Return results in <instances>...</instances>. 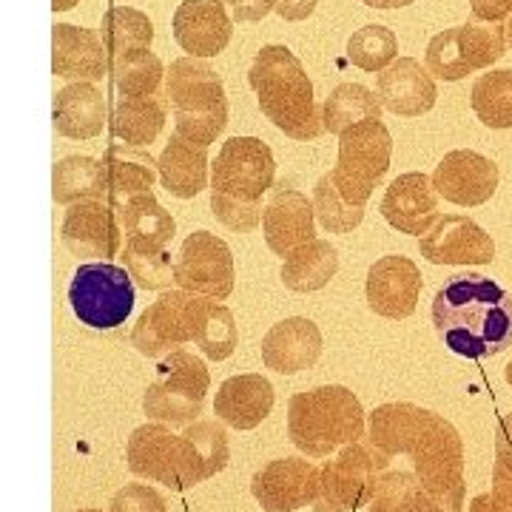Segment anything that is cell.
<instances>
[{"instance_id":"cell-1","label":"cell","mask_w":512,"mask_h":512,"mask_svg":"<svg viewBox=\"0 0 512 512\" xmlns=\"http://www.w3.org/2000/svg\"><path fill=\"white\" fill-rule=\"evenodd\" d=\"M433 325L464 359L498 356L512 345V293L487 276H450L433 299Z\"/></svg>"},{"instance_id":"cell-2","label":"cell","mask_w":512,"mask_h":512,"mask_svg":"<svg viewBox=\"0 0 512 512\" xmlns=\"http://www.w3.org/2000/svg\"><path fill=\"white\" fill-rule=\"evenodd\" d=\"M276 177L274 151L259 137L225 140L211 165V214L237 234H251L262 222V197Z\"/></svg>"},{"instance_id":"cell-3","label":"cell","mask_w":512,"mask_h":512,"mask_svg":"<svg viewBox=\"0 0 512 512\" xmlns=\"http://www.w3.org/2000/svg\"><path fill=\"white\" fill-rule=\"evenodd\" d=\"M248 83L262 114L288 137L305 143L325 131L313 100L311 77L288 46H262L248 72Z\"/></svg>"},{"instance_id":"cell-4","label":"cell","mask_w":512,"mask_h":512,"mask_svg":"<svg viewBox=\"0 0 512 512\" xmlns=\"http://www.w3.org/2000/svg\"><path fill=\"white\" fill-rule=\"evenodd\" d=\"M288 436L305 456L325 458L365 436V410L342 384L296 393L288 404Z\"/></svg>"},{"instance_id":"cell-5","label":"cell","mask_w":512,"mask_h":512,"mask_svg":"<svg viewBox=\"0 0 512 512\" xmlns=\"http://www.w3.org/2000/svg\"><path fill=\"white\" fill-rule=\"evenodd\" d=\"M165 100L174 111V134L194 146L217 143L228 126V100L222 77L200 57H180L165 72Z\"/></svg>"},{"instance_id":"cell-6","label":"cell","mask_w":512,"mask_h":512,"mask_svg":"<svg viewBox=\"0 0 512 512\" xmlns=\"http://www.w3.org/2000/svg\"><path fill=\"white\" fill-rule=\"evenodd\" d=\"M410 458L421 512H464V444L456 427L433 413Z\"/></svg>"},{"instance_id":"cell-7","label":"cell","mask_w":512,"mask_h":512,"mask_svg":"<svg viewBox=\"0 0 512 512\" xmlns=\"http://www.w3.org/2000/svg\"><path fill=\"white\" fill-rule=\"evenodd\" d=\"M393 157V137L382 120H362L339 134V163L330 171L339 194L353 205L370 200Z\"/></svg>"},{"instance_id":"cell-8","label":"cell","mask_w":512,"mask_h":512,"mask_svg":"<svg viewBox=\"0 0 512 512\" xmlns=\"http://www.w3.org/2000/svg\"><path fill=\"white\" fill-rule=\"evenodd\" d=\"M137 293L126 268L111 262H86L69 282V305L80 325L92 330H114L126 325Z\"/></svg>"},{"instance_id":"cell-9","label":"cell","mask_w":512,"mask_h":512,"mask_svg":"<svg viewBox=\"0 0 512 512\" xmlns=\"http://www.w3.org/2000/svg\"><path fill=\"white\" fill-rule=\"evenodd\" d=\"M211 376L188 350H174L160 359L157 365V379L148 384L143 396V410L146 416L163 424H194L202 413V402L208 396Z\"/></svg>"},{"instance_id":"cell-10","label":"cell","mask_w":512,"mask_h":512,"mask_svg":"<svg viewBox=\"0 0 512 512\" xmlns=\"http://www.w3.org/2000/svg\"><path fill=\"white\" fill-rule=\"evenodd\" d=\"M208 296L188 291H165L154 305L140 313L131 330V345L146 359H163L188 342H197Z\"/></svg>"},{"instance_id":"cell-11","label":"cell","mask_w":512,"mask_h":512,"mask_svg":"<svg viewBox=\"0 0 512 512\" xmlns=\"http://www.w3.org/2000/svg\"><path fill=\"white\" fill-rule=\"evenodd\" d=\"M387 464L390 458H384L370 444L356 441L342 447V453L319 470V490L313 498V510L350 512L370 504Z\"/></svg>"},{"instance_id":"cell-12","label":"cell","mask_w":512,"mask_h":512,"mask_svg":"<svg viewBox=\"0 0 512 512\" xmlns=\"http://www.w3.org/2000/svg\"><path fill=\"white\" fill-rule=\"evenodd\" d=\"M126 461L134 476L165 484L177 493L202 484L191 441L185 436H174L163 424L137 427L128 439Z\"/></svg>"},{"instance_id":"cell-13","label":"cell","mask_w":512,"mask_h":512,"mask_svg":"<svg viewBox=\"0 0 512 512\" xmlns=\"http://www.w3.org/2000/svg\"><path fill=\"white\" fill-rule=\"evenodd\" d=\"M507 55V26L464 23L444 29L427 46V69L439 80L456 83L478 69H490Z\"/></svg>"},{"instance_id":"cell-14","label":"cell","mask_w":512,"mask_h":512,"mask_svg":"<svg viewBox=\"0 0 512 512\" xmlns=\"http://www.w3.org/2000/svg\"><path fill=\"white\" fill-rule=\"evenodd\" d=\"M234 256L231 248L211 231H194L183 242L174 262V282L180 291L200 293L208 299H228L234 291Z\"/></svg>"},{"instance_id":"cell-15","label":"cell","mask_w":512,"mask_h":512,"mask_svg":"<svg viewBox=\"0 0 512 512\" xmlns=\"http://www.w3.org/2000/svg\"><path fill=\"white\" fill-rule=\"evenodd\" d=\"M419 251L433 265H490L495 259V242L470 217L444 214L419 237Z\"/></svg>"},{"instance_id":"cell-16","label":"cell","mask_w":512,"mask_h":512,"mask_svg":"<svg viewBox=\"0 0 512 512\" xmlns=\"http://www.w3.org/2000/svg\"><path fill=\"white\" fill-rule=\"evenodd\" d=\"M436 194L461 208L484 205L498 188V165L470 148H456L444 154V160L433 171Z\"/></svg>"},{"instance_id":"cell-17","label":"cell","mask_w":512,"mask_h":512,"mask_svg":"<svg viewBox=\"0 0 512 512\" xmlns=\"http://www.w3.org/2000/svg\"><path fill=\"white\" fill-rule=\"evenodd\" d=\"M421 271L410 256H382L370 265L365 296L370 311L384 319H407L419 305Z\"/></svg>"},{"instance_id":"cell-18","label":"cell","mask_w":512,"mask_h":512,"mask_svg":"<svg viewBox=\"0 0 512 512\" xmlns=\"http://www.w3.org/2000/svg\"><path fill=\"white\" fill-rule=\"evenodd\" d=\"M319 490V467L308 458H279L262 467L251 481V493L265 512H293L313 504Z\"/></svg>"},{"instance_id":"cell-19","label":"cell","mask_w":512,"mask_h":512,"mask_svg":"<svg viewBox=\"0 0 512 512\" xmlns=\"http://www.w3.org/2000/svg\"><path fill=\"white\" fill-rule=\"evenodd\" d=\"M63 245L83 259H111L120 251V225L114 208L103 200H83L69 205L63 228Z\"/></svg>"},{"instance_id":"cell-20","label":"cell","mask_w":512,"mask_h":512,"mask_svg":"<svg viewBox=\"0 0 512 512\" xmlns=\"http://www.w3.org/2000/svg\"><path fill=\"white\" fill-rule=\"evenodd\" d=\"M313 217H316L313 200H308L302 191H296L291 185H274L268 205L262 208V234H265L268 248L285 259L299 245L316 239L313 237Z\"/></svg>"},{"instance_id":"cell-21","label":"cell","mask_w":512,"mask_h":512,"mask_svg":"<svg viewBox=\"0 0 512 512\" xmlns=\"http://www.w3.org/2000/svg\"><path fill=\"white\" fill-rule=\"evenodd\" d=\"M382 217L402 234L424 237L439 222V194L433 180L421 171L396 177L384 191Z\"/></svg>"},{"instance_id":"cell-22","label":"cell","mask_w":512,"mask_h":512,"mask_svg":"<svg viewBox=\"0 0 512 512\" xmlns=\"http://www.w3.org/2000/svg\"><path fill=\"white\" fill-rule=\"evenodd\" d=\"M171 29L188 57H217L225 52L234 35V23L228 18L222 0H183L174 12Z\"/></svg>"},{"instance_id":"cell-23","label":"cell","mask_w":512,"mask_h":512,"mask_svg":"<svg viewBox=\"0 0 512 512\" xmlns=\"http://www.w3.org/2000/svg\"><path fill=\"white\" fill-rule=\"evenodd\" d=\"M376 97L382 109L399 117H421L436 106V80L416 57H396L376 80Z\"/></svg>"},{"instance_id":"cell-24","label":"cell","mask_w":512,"mask_h":512,"mask_svg":"<svg viewBox=\"0 0 512 512\" xmlns=\"http://www.w3.org/2000/svg\"><path fill=\"white\" fill-rule=\"evenodd\" d=\"M52 72L72 83H97L109 72V52L92 29L72 23L52 26Z\"/></svg>"},{"instance_id":"cell-25","label":"cell","mask_w":512,"mask_h":512,"mask_svg":"<svg viewBox=\"0 0 512 512\" xmlns=\"http://www.w3.org/2000/svg\"><path fill=\"white\" fill-rule=\"evenodd\" d=\"M322 356V330L305 316H291L276 322L262 339V362L268 370L293 376L308 370Z\"/></svg>"},{"instance_id":"cell-26","label":"cell","mask_w":512,"mask_h":512,"mask_svg":"<svg viewBox=\"0 0 512 512\" xmlns=\"http://www.w3.org/2000/svg\"><path fill=\"white\" fill-rule=\"evenodd\" d=\"M274 410V387L262 373H242L220 384L214 413L234 430H254Z\"/></svg>"},{"instance_id":"cell-27","label":"cell","mask_w":512,"mask_h":512,"mask_svg":"<svg viewBox=\"0 0 512 512\" xmlns=\"http://www.w3.org/2000/svg\"><path fill=\"white\" fill-rule=\"evenodd\" d=\"M430 416L433 410H424L419 404H382L370 413L367 444L376 447L384 458L410 456Z\"/></svg>"},{"instance_id":"cell-28","label":"cell","mask_w":512,"mask_h":512,"mask_svg":"<svg viewBox=\"0 0 512 512\" xmlns=\"http://www.w3.org/2000/svg\"><path fill=\"white\" fill-rule=\"evenodd\" d=\"M106 123V100L94 83H69L55 94L57 134L69 140H92Z\"/></svg>"},{"instance_id":"cell-29","label":"cell","mask_w":512,"mask_h":512,"mask_svg":"<svg viewBox=\"0 0 512 512\" xmlns=\"http://www.w3.org/2000/svg\"><path fill=\"white\" fill-rule=\"evenodd\" d=\"M103 177H106V197L111 208H117L120 202L131 200L137 194H148L157 174V163L151 160V154L143 148L131 146H111L103 154Z\"/></svg>"},{"instance_id":"cell-30","label":"cell","mask_w":512,"mask_h":512,"mask_svg":"<svg viewBox=\"0 0 512 512\" xmlns=\"http://www.w3.org/2000/svg\"><path fill=\"white\" fill-rule=\"evenodd\" d=\"M157 174L168 194L180 200H194L208 185V148L194 146L174 134L157 160Z\"/></svg>"},{"instance_id":"cell-31","label":"cell","mask_w":512,"mask_h":512,"mask_svg":"<svg viewBox=\"0 0 512 512\" xmlns=\"http://www.w3.org/2000/svg\"><path fill=\"white\" fill-rule=\"evenodd\" d=\"M165 126V103L160 97H120L111 106V137L123 146L146 148Z\"/></svg>"},{"instance_id":"cell-32","label":"cell","mask_w":512,"mask_h":512,"mask_svg":"<svg viewBox=\"0 0 512 512\" xmlns=\"http://www.w3.org/2000/svg\"><path fill=\"white\" fill-rule=\"evenodd\" d=\"M117 220L126 231L128 245H151V248H165L174 234H177V222L165 211L160 202L154 200V194H137L131 200L120 202L114 208Z\"/></svg>"},{"instance_id":"cell-33","label":"cell","mask_w":512,"mask_h":512,"mask_svg":"<svg viewBox=\"0 0 512 512\" xmlns=\"http://www.w3.org/2000/svg\"><path fill=\"white\" fill-rule=\"evenodd\" d=\"M339 271V251L325 239H311L285 256L282 282L288 291L313 293L322 291Z\"/></svg>"},{"instance_id":"cell-34","label":"cell","mask_w":512,"mask_h":512,"mask_svg":"<svg viewBox=\"0 0 512 512\" xmlns=\"http://www.w3.org/2000/svg\"><path fill=\"white\" fill-rule=\"evenodd\" d=\"M109 77L120 97H157L165 80L163 60L151 49L109 57Z\"/></svg>"},{"instance_id":"cell-35","label":"cell","mask_w":512,"mask_h":512,"mask_svg":"<svg viewBox=\"0 0 512 512\" xmlns=\"http://www.w3.org/2000/svg\"><path fill=\"white\" fill-rule=\"evenodd\" d=\"M362 120H382V103L376 92L362 83H342L322 103V128L330 134H342L345 128Z\"/></svg>"},{"instance_id":"cell-36","label":"cell","mask_w":512,"mask_h":512,"mask_svg":"<svg viewBox=\"0 0 512 512\" xmlns=\"http://www.w3.org/2000/svg\"><path fill=\"white\" fill-rule=\"evenodd\" d=\"M106 194L103 165L92 157H66L52 171V197L60 205H74L83 200H100Z\"/></svg>"},{"instance_id":"cell-37","label":"cell","mask_w":512,"mask_h":512,"mask_svg":"<svg viewBox=\"0 0 512 512\" xmlns=\"http://www.w3.org/2000/svg\"><path fill=\"white\" fill-rule=\"evenodd\" d=\"M100 40H103L109 57L137 52V49H151L154 23L140 9L111 6L109 12L103 15V23H100Z\"/></svg>"},{"instance_id":"cell-38","label":"cell","mask_w":512,"mask_h":512,"mask_svg":"<svg viewBox=\"0 0 512 512\" xmlns=\"http://www.w3.org/2000/svg\"><path fill=\"white\" fill-rule=\"evenodd\" d=\"M470 103L476 117L490 128H512V69L481 74Z\"/></svg>"},{"instance_id":"cell-39","label":"cell","mask_w":512,"mask_h":512,"mask_svg":"<svg viewBox=\"0 0 512 512\" xmlns=\"http://www.w3.org/2000/svg\"><path fill=\"white\" fill-rule=\"evenodd\" d=\"M399 55V37L393 29L370 23L356 29L348 40V60L362 72H384Z\"/></svg>"},{"instance_id":"cell-40","label":"cell","mask_w":512,"mask_h":512,"mask_svg":"<svg viewBox=\"0 0 512 512\" xmlns=\"http://www.w3.org/2000/svg\"><path fill=\"white\" fill-rule=\"evenodd\" d=\"M313 214L328 234H350L359 222L365 220V208L353 205L339 194L330 171L322 174L319 183L313 185Z\"/></svg>"},{"instance_id":"cell-41","label":"cell","mask_w":512,"mask_h":512,"mask_svg":"<svg viewBox=\"0 0 512 512\" xmlns=\"http://www.w3.org/2000/svg\"><path fill=\"white\" fill-rule=\"evenodd\" d=\"M237 322H234V313L228 311L225 305H220L217 299H211L208 302V308H205V316H202V325L200 333H197V348L208 356V359H214V362H222V359H228L234 348H237Z\"/></svg>"},{"instance_id":"cell-42","label":"cell","mask_w":512,"mask_h":512,"mask_svg":"<svg viewBox=\"0 0 512 512\" xmlns=\"http://www.w3.org/2000/svg\"><path fill=\"white\" fill-rule=\"evenodd\" d=\"M183 436L194 447L200 481H208L228 467V436L217 421H194Z\"/></svg>"},{"instance_id":"cell-43","label":"cell","mask_w":512,"mask_h":512,"mask_svg":"<svg viewBox=\"0 0 512 512\" xmlns=\"http://www.w3.org/2000/svg\"><path fill=\"white\" fill-rule=\"evenodd\" d=\"M126 271L146 291H168L174 282V265L165 248L151 245H126Z\"/></svg>"},{"instance_id":"cell-44","label":"cell","mask_w":512,"mask_h":512,"mask_svg":"<svg viewBox=\"0 0 512 512\" xmlns=\"http://www.w3.org/2000/svg\"><path fill=\"white\" fill-rule=\"evenodd\" d=\"M367 507L370 512H421L416 476L402 473V470H393V473L384 470Z\"/></svg>"},{"instance_id":"cell-45","label":"cell","mask_w":512,"mask_h":512,"mask_svg":"<svg viewBox=\"0 0 512 512\" xmlns=\"http://www.w3.org/2000/svg\"><path fill=\"white\" fill-rule=\"evenodd\" d=\"M111 512H165V501L148 484H128L111 498Z\"/></svg>"},{"instance_id":"cell-46","label":"cell","mask_w":512,"mask_h":512,"mask_svg":"<svg viewBox=\"0 0 512 512\" xmlns=\"http://www.w3.org/2000/svg\"><path fill=\"white\" fill-rule=\"evenodd\" d=\"M493 473L512 476V413L504 416L495 430V467Z\"/></svg>"},{"instance_id":"cell-47","label":"cell","mask_w":512,"mask_h":512,"mask_svg":"<svg viewBox=\"0 0 512 512\" xmlns=\"http://www.w3.org/2000/svg\"><path fill=\"white\" fill-rule=\"evenodd\" d=\"M237 23H256L276 9V0H222Z\"/></svg>"},{"instance_id":"cell-48","label":"cell","mask_w":512,"mask_h":512,"mask_svg":"<svg viewBox=\"0 0 512 512\" xmlns=\"http://www.w3.org/2000/svg\"><path fill=\"white\" fill-rule=\"evenodd\" d=\"M470 6L478 23H501L512 18V0H470Z\"/></svg>"},{"instance_id":"cell-49","label":"cell","mask_w":512,"mask_h":512,"mask_svg":"<svg viewBox=\"0 0 512 512\" xmlns=\"http://www.w3.org/2000/svg\"><path fill=\"white\" fill-rule=\"evenodd\" d=\"M316 9V0H276V15L282 20H305Z\"/></svg>"},{"instance_id":"cell-50","label":"cell","mask_w":512,"mask_h":512,"mask_svg":"<svg viewBox=\"0 0 512 512\" xmlns=\"http://www.w3.org/2000/svg\"><path fill=\"white\" fill-rule=\"evenodd\" d=\"M470 512H512L510 504H504L501 498H495V495L484 493L476 495L473 498V504H470Z\"/></svg>"},{"instance_id":"cell-51","label":"cell","mask_w":512,"mask_h":512,"mask_svg":"<svg viewBox=\"0 0 512 512\" xmlns=\"http://www.w3.org/2000/svg\"><path fill=\"white\" fill-rule=\"evenodd\" d=\"M370 9H404L410 6L413 0H365Z\"/></svg>"},{"instance_id":"cell-52","label":"cell","mask_w":512,"mask_h":512,"mask_svg":"<svg viewBox=\"0 0 512 512\" xmlns=\"http://www.w3.org/2000/svg\"><path fill=\"white\" fill-rule=\"evenodd\" d=\"M77 3H80V0H52V9H55V12H69Z\"/></svg>"},{"instance_id":"cell-53","label":"cell","mask_w":512,"mask_h":512,"mask_svg":"<svg viewBox=\"0 0 512 512\" xmlns=\"http://www.w3.org/2000/svg\"><path fill=\"white\" fill-rule=\"evenodd\" d=\"M507 46L512 49V18H510V23H507Z\"/></svg>"},{"instance_id":"cell-54","label":"cell","mask_w":512,"mask_h":512,"mask_svg":"<svg viewBox=\"0 0 512 512\" xmlns=\"http://www.w3.org/2000/svg\"><path fill=\"white\" fill-rule=\"evenodd\" d=\"M504 379H507V384H510V387H512V362H510V365H507V373H504Z\"/></svg>"},{"instance_id":"cell-55","label":"cell","mask_w":512,"mask_h":512,"mask_svg":"<svg viewBox=\"0 0 512 512\" xmlns=\"http://www.w3.org/2000/svg\"><path fill=\"white\" fill-rule=\"evenodd\" d=\"M77 512H100V510H77Z\"/></svg>"}]
</instances>
